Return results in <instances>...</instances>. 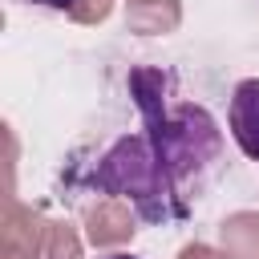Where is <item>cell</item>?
Returning <instances> with one entry per match:
<instances>
[{"instance_id":"cell-1","label":"cell","mask_w":259,"mask_h":259,"mask_svg":"<svg viewBox=\"0 0 259 259\" xmlns=\"http://www.w3.org/2000/svg\"><path fill=\"white\" fill-rule=\"evenodd\" d=\"M130 93H134V105L146 121V134H150L162 166L170 170L178 194L190 202L206 186V178L214 174V166L223 158V134H219L214 117L202 105L170 101L174 73H166V69H150V65L134 69Z\"/></svg>"},{"instance_id":"cell-2","label":"cell","mask_w":259,"mask_h":259,"mask_svg":"<svg viewBox=\"0 0 259 259\" xmlns=\"http://www.w3.org/2000/svg\"><path fill=\"white\" fill-rule=\"evenodd\" d=\"M97 194H117L125 198L138 219L146 223H182L190 214V202L178 194L170 170L162 166L150 134H125L117 138L101 158L97 166L89 170L85 178Z\"/></svg>"},{"instance_id":"cell-3","label":"cell","mask_w":259,"mask_h":259,"mask_svg":"<svg viewBox=\"0 0 259 259\" xmlns=\"http://www.w3.org/2000/svg\"><path fill=\"white\" fill-rule=\"evenodd\" d=\"M134 235H138V210H134L125 198L105 194L101 202H93V206L85 210V239H89L97 251L125 247Z\"/></svg>"},{"instance_id":"cell-4","label":"cell","mask_w":259,"mask_h":259,"mask_svg":"<svg viewBox=\"0 0 259 259\" xmlns=\"http://www.w3.org/2000/svg\"><path fill=\"white\" fill-rule=\"evenodd\" d=\"M227 121H231V138L239 142V150L259 162V77H247L235 85Z\"/></svg>"},{"instance_id":"cell-5","label":"cell","mask_w":259,"mask_h":259,"mask_svg":"<svg viewBox=\"0 0 259 259\" xmlns=\"http://www.w3.org/2000/svg\"><path fill=\"white\" fill-rule=\"evenodd\" d=\"M182 24L178 0H125V28L138 36H166Z\"/></svg>"},{"instance_id":"cell-6","label":"cell","mask_w":259,"mask_h":259,"mask_svg":"<svg viewBox=\"0 0 259 259\" xmlns=\"http://www.w3.org/2000/svg\"><path fill=\"white\" fill-rule=\"evenodd\" d=\"M223 259H259V210H235L219 223Z\"/></svg>"},{"instance_id":"cell-7","label":"cell","mask_w":259,"mask_h":259,"mask_svg":"<svg viewBox=\"0 0 259 259\" xmlns=\"http://www.w3.org/2000/svg\"><path fill=\"white\" fill-rule=\"evenodd\" d=\"M40 259H81V235H77V227L65 223V219L49 223V235H45V251H40Z\"/></svg>"},{"instance_id":"cell-8","label":"cell","mask_w":259,"mask_h":259,"mask_svg":"<svg viewBox=\"0 0 259 259\" xmlns=\"http://www.w3.org/2000/svg\"><path fill=\"white\" fill-rule=\"evenodd\" d=\"M109 8H113V0H73L69 20H77V24H101L109 16Z\"/></svg>"},{"instance_id":"cell-9","label":"cell","mask_w":259,"mask_h":259,"mask_svg":"<svg viewBox=\"0 0 259 259\" xmlns=\"http://www.w3.org/2000/svg\"><path fill=\"white\" fill-rule=\"evenodd\" d=\"M178 259H223V251H214V247H206V243H186V247L178 251Z\"/></svg>"},{"instance_id":"cell-10","label":"cell","mask_w":259,"mask_h":259,"mask_svg":"<svg viewBox=\"0 0 259 259\" xmlns=\"http://www.w3.org/2000/svg\"><path fill=\"white\" fill-rule=\"evenodd\" d=\"M24 4H40V8H57V12H69L73 0H24Z\"/></svg>"},{"instance_id":"cell-11","label":"cell","mask_w":259,"mask_h":259,"mask_svg":"<svg viewBox=\"0 0 259 259\" xmlns=\"http://www.w3.org/2000/svg\"><path fill=\"white\" fill-rule=\"evenodd\" d=\"M101 259H138V255H121V251H113V255H101Z\"/></svg>"}]
</instances>
